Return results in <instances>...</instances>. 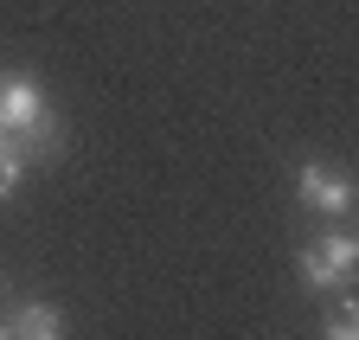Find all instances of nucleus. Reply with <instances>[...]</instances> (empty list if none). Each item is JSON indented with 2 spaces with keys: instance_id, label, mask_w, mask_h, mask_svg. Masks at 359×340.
Wrapping results in <instances>:
<instances>
[{
  "instance_id": "1",
  "label": "nucleus",
  "mask_w": 359,
  "mask_h": 340,
  "mask_svg": "<svg viewBox=\"0 0 359 340\" xmlns=\"http://www.w3.org/2000/svg\"><path fill=\"white\" fill-rule=\"evenodd\" d=\"M0 142L20 161H39L58 148V116L32 77H0Z\"/></svg>"
},
{
  "instance_id": "2",
  "label": "nucleus",
  "mask_w": 359,
  "mask_h": 340,
  "mask_svg": "<svg viewBox=\"0 0 359 340\" xmlns=\"http://www.w3.org/2000/svg\"><path fill=\"white\" fill-rule=\"evenodd\" d=\"M353 270H359V244L346 231H327V238H314L302 250V283L308 289H346Z\"/></svg>"
},
{
  "instance_id": "3",
  "label": "nucleus",
  "mask_w": 359,
  "mask_h": 340,
  "mask_svg": "<svg viewBox=\"0 0 359 340\" xmlns=\"http://www.w3.org/2000/svg\"><path fill=\"white\" fill-rule=\"evenodd\" d=\"M295 193H302V205L327 212V219H340V212L353 205V180L334 174V167H321V161H308L302 174H295Z\"/></svg>"
},
{
  "instance_id": "4",
  "label": "nucleus",
  "mask_w": 359,
  "mask_h": 340,
  "mask_svg": "<svg viewBox=\"0 0 359 340\" xmlns=\"http://www.w3.org/2000/svg\"><path fill=\"white\" fill-rule=\"evenodd\" d=\"M0 340H65V315L52 302H20L0 321Z\"/></svg>"
},
{
  "instance_id": "5",
  "label": "nucleus",
  "mask_w": 359,
  "mask_h": 340,
  "mask_svg": "<svg viewBox=\"0 0 359 340\" xmlns=\"http://www.w3.org/2000/svg\"><path fill=\"white\" fill-rule=\"evenodd\" d=\"M327 340H359V315H353V302H340V308L327 315Z\"/></svg>"
},
{
  "instance_id": "6",
  "label": "nucleus",
  "mask_w": 359,
  "mask_h": 340,
  "mask_svg": "<svg viewBox=\"0 0 359 340\" xmlns=\"http://www.w3.org/2000/svg\"><path fill=\"white\" fill-rule=\"evenodd\" d=\"M20 174H26V161H20V154H13L7 142H0V199H7V193L20 186Z\"/></svg>"
}]
</instances>
